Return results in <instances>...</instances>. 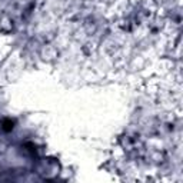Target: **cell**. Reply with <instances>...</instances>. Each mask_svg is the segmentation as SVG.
I'll return each instance as SVG.
<instances>
[{"instance_id": "1", "label": "cell", "mask_w": 183, "mask_h": 183, "mask_svg": "<svg viewBox=\"0 0 183 183\" xmlns=\"http://www.w3.org/2000/svg\"><path fill=\"white\" fill-rule=\"evenodd\" d=\"M13 127H15V123H13V120H10V119H3V122H2V130L6 133L12 132Z\"/></svg>"}]
</instances>
